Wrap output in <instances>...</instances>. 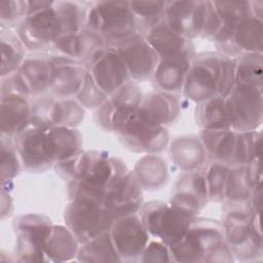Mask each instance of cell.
Here are the masks:
<instances>
[{
    "instance_id": "obj_1",
    "label": "cell",
    "mask_w": 263,
    "mask_h": 263,
    "mask_svg": "<svg viewBox=\"0 0 263 263\" xmlns=\"http://www.w3.org/2000/svg\"><path fill=\"white\" fill-rule=\"evenodd\" d=\"M234 84L235 58L218 51H202L196 53L182 92L198 104L215 96L226 98Z\"/></svg>"
},
{
    "instance_id": "obj_2",
    "label": "cell",
    "mask_w": 263,
    "mask_h": 263,
    "mask_svg": "<svg viewBox=\"0 0 263 263\" xmlns=\"http://www.w3.org/2000/svg\"><path fill=\"white\" fill-rule=\"evenodd\" d=\"M174 262H233L221 221L196 217L185 235L170 247Z\"/></svg>"
},
{
    "instance_id": "obj_3",
    "label": "cell",
    "mask_w": 263,
    "mask_h": 263,
    "mask_svg": "<svg viewBox=\"0 0 263 263\" xmlns=\"http://www.w3.org/2000/svg\"><path fill=\"white\" fill-rule=\"evenodd\" d=\"M85 27L100 34L108 47H115L140 33L128 1L90 2Z\"/></svg>"
},
{
    "instance_id": "obj_4",
    "label": "cell",
    "mask_w": 263,
    "mask_h": 263,
    "mask_svg": "<svg viewBox=\"0 0 263 263\" xmlns=\"http://www.w3.org/2000/svg\"><path fill=\"white\" fill-rule=\"evenodd\" d=\"M222 220L224 239L229 247L234 260L254 262L261 260L263 250L251 240V218L255 211L250 202L222 201Z\"/></svg>"
},
{
    "instance_id": "obj_5",
    "label": "cell",
    "mask_w": 263,
    "mask_h": 263,
    "mask_svg": "<svg viewBox=\"0 0 263 263\" xmlns=\"http://www.w3.org/2000/svg\"><path fill=\"white\" fill-rule=\"evenodd\" d=\"M121 163L120 158L106 151L82 150L73 158L58 162L53 166L57 174L68 182L78 180L90 186L106 189Z\"/></svg>"
},
{
    "instance_id": "obj_6",
    "label": "cell",
    "mask_w": 263,
    "mask_h": 263,
    "mask_svg": "<svg viewBox=\"0 0 263 263\" xmlns=\"http://www.w3.org/2000/svg\"><path fill=\"white\" fill-rule=\"evenodd\" d=\"M151 238L168 247L178 242L197 217L193 213L160 200L143 203L138 213Z\"/></svg>"
},
{
    "instance_id": "obj_7",
    "label": "cell",
    "mask_w": 263,
    "mask_h": 263,
    "mask_svg": "<svg viewBox=\"0 0 263 263\" xmlns=\"http://www.w3.org/2000/svg\"><path fill=\"white\" fill-rule=\"evenodd\" d=\"M64 221L81 245L108 232L114 218L104 206L103 201L95 198L78 197L68 201L64 213Z\"/></svg>"
},
{
    "instance_id": "obj_8",
    "label": "cell",
    "mask_w": 263,
    "mask_h": 263,
    "mask_svg": "<svg viewBox=\"0 0 263 263\" xmlns=\"http://www.w3.org/2000/svg\"><path fill=\"white\" fill-rule=\"evenodd\" d=\"M143 97L140 85L134 80L128 81L95 110V123L102 130L117 135L122 126L137 115Z\"/></svg>"
},
{
    "instance_id": "obj_9",
    "label": "cell",
    "mask_w": 263,
    "mask_h": 263,
    "mask_svg": "<svg viewBox=\"0 0 263 263\" xmlns=\"http://www.w3.org/2000/svg\"><path fill=\"white\" fill-rule=\"evenodd\" d=\"M231 129H258L263 122V86L235 83L225 98Z\"/></svg>"
},
{
    "instance_id": "obj_10",
    "label": "cell",
    "mask_w": 263,
    "mask_h": 263,
    "mask_svg": "<svg viewBox=\"0 0 263 263\" xmlns=\"http://www.w3.org/2000/svg\"><path fill=\"white\" fill-rule=\"evenodd\" d=\"M52 226L51 220L41 214L29 213L15 218L13 221L15 260L21 262L47 261L44 245Z\"/></svg>"
},
{
    "instance_id": "obj_11",
    "label": "cell",
    "mask_w": 263,
    "mask_h": 263,
    "mask_svg": "<svg viewBox=\"0 0 263 263\" xmlns=\"http://www.w3.org/2000/svg\"><path fill=\"white\" fill-rule=\"evenodd\" d=\"M143 188L124 161L107 185L103 204L115 219L138 214L144 203Z\"/></svg>"
},
{
    "instance_id": "obj_12",
    "label": "cell",
    "mask_w": 263,
    "mask_h": 263,
    "mask_svg": "<svg viewBox=\"0 0 263 263\" xmlns=\"http://www.w3.org/2000/svg\"><path fill=\"white\" fill-rule=\"evenodd\" d=\"M26 49L46 52L63 35L62 25L53 4L41 11L27 15L15 28Z\"/></svg>"
},
{
    "instance_id": "obj_13",
    "label": "cell",
    "mask_w": 263,
    "mask_h": 263,
    "mask_svg": "<svg viewBox=\"0 0 263 263\" xmlns=\"http://www.w3.org/2000/svg\"><path fill=\"white\" fill-rule=\"evenodd\" d=\"M210 1H165L164 23L188 40L201 37Z\"/></svg>"
},
{
    "instance_id": "obj_14",
    "label": "cell",
    "mask_w": 263,
    "mask_h": 263,
    "mask_svg": "<svg viewBox=\"0 0 263 263\" xmlns=\"http://www.w3.org/2000/svg\"><path fill=\"white\" fill-rule=\"evenodd\" d=\"M120 144L134 153L157 154L170 144L167 127L146 123L137 116L130 118L117 133Z\"/></svg>"
},
{
    "instance_id": "obj_15",
    "label": "cell",
    "mask_w": 263,
    "mask_h": 263,
    "mask_svg": "<svg viewBox=\"0 0 263 263\" xmlns=\"http://www.w3.org/2000/svg\"><path fill=\"white\" fill-rule=\"evenodd\" d=\"M109 232L122 262H139L151 238L138 214L115 219Z\"/></svg>"
},
{
    "instance_id": "obj_16",
    "label": "cell",
    "mask_w": 263,
    "mask_h": 263,
    "mask_svg": "<svg viewBox=\"0 0 263 263\" xmlns=\"http://www.w3.org/2000/svg\"><path fill=\"white\" fill-rule=\"evenodd\" d=\"M196 53L194 44L190 41L180 52L159 59L151 77L156 89L176 95L182 92L185 79Z\"/></svg>"
},
{
    "instance_id": "obj_17",
    "label": "cell",
    "mask_w": 263,
    "mask_h": 263,
    "mask_svg": "<svg viewBox=\"0 0 263 263\" xmlns=\"http://www.w3.org/2000/svg\"><path fill=\"white\" fill-rule=\"evenodd\" d=\"M113 48L122 58L132 80L139 82L152 77L159 58L143 34L137 33Z\"/></svg>"
},
{
    "instance_id": "obj_18",
    "label": "cell",
    "mask_w": 263,
    "mask_h": 263,
    "mask_svg": "<svg viewBox=\"0 0 263 263\" xmlns=\"http://www.w3.org/2000/svg\"><path fill=\"white\" fill-rule=\"evenodd\" d=\"M104 38L95 31L83 28L79 32L62 35L53 44L52 49L82 63L87 69L107 49Z\"/></svg>"
},
{
    "instance_id": "obj_19",
    "label": "cell",
    "mask_w": 263,
    "mask_h": 263,
    "mask_svg": "<svg viewBox=\"0 0 263 263\" xmlns=\"http://www.w3.org/2000/svg\"><path fill=\"white\" fill-rule=\"evenodd\" d=\"M210 201L203 172H182L175 181L170 203L198 215Z\"/></svg>"
},
{
    "instance_id": "obj_20",
    "label": "cell",
    "mask_w": 263,
    "mask_h": 263,
    "mask_svg": "<svg viewBox=\"0 0 263 263\" xmlns=\"http://www.w3.org/2000/svg\"><path fill=\"white\" fill-rule=\"evenodd\" d=\"M46 133L47 129L29 126L13 138L25 171L29 173H43L53 165L47 152Z\"/></svg>"
},
{
    "instance_id": "obj_21",
    "label": "cell",
    "mask_w": 263,
    "mask_h": 263,
    "mask_svg": "<svg viewBox=\"0 0 263 263\" xmlns=\"http://www.w3.org/2000/svg\"><path fill=\"white\" fill-rule=\"evenodd\" d=\"M180 113L178 95L155 89L144 95L136 116L148 124L167 127L177 121Z\"/></svg>"
},
{
    "instance_id": "obj_22",
    "label": "cell",
    "mask_w": 263,
    "mask_h": 263,
    "mask_svg": "<svg viewBox=\"0 0 263 263\" xmlns=\"http://www.w3.org/2000/svg\"><path fill=\"white\" fill-rule=\"evenodd\" d=\"M50 55L54 67L48 93L59 99L75 98L83 83L87 68L72 58L55 52Z\"/></svg>"
},
{
    "instance_id": "obj_23",
    "label": "cell",
    "mask_w": 263,
    "mask_h": 263,
    "mask_svg": "<svg viewBox=\"0 0 263 263\" xmlns=\"http://www.w3.org/2000/svg\"><path fill=\"white\" fill-rule=\"evenodd\" d=\"M87 70L108 97L132 80L122 58L113 47H107Z\"/></svg>"
},
{
    "instance_id": "obj_24",
    "label": "cell",
    "mask_w": 263,
    "mask_h": 263,
    "mask_svg": "<svg viewBox=\"0 0 263 263\" xmlns=\"http://www.w3.org/2000/svg\"><path fill=\"white\" fill-rule=\"evenodd\" d=\"M263 20L251 16L235 26L230 40L217 48L228 57L237 58L242 53H262Z\"/></svg>"
},
{
    "instance_id": "obj_25",
    "label": "cell",
    "mask_w": 263,
    "mask_h": 263,
    "mask_svg": "<svg viewBox=\"0 0 263 263\" xmlns=\"http://www.w3.org/2000/svg\"><path fill=\"white\" fill-rule=\"evenodd\" d=\"M53 67L50 53L33 52L26 57L18 70L30 89L31 99L48 93Z\"/></svg>"
},
{
    "instance_id": "obj_26",
    "label": "cell",
    "mask_w": 263,
    "mask_h": 263,
    "mask_svg": "<svg viewBox=\"0 0 263 263\" xmlns=\"http://www.w3.org/2000/svg\"><path fill=\"white\" fill-rule=\"evenodd\" d=\"M0 98L1 135L13 139L30 126L31 100L15 95H9Z\"/></svg>"
},
{
    "instance_id": "obj_27",
    "label": "cell",
    "mask_w": 263,
    "mask_h": 263,
    "mask_svg": "<svg viewBox=\"0 0 263 263\" xmlns=\"http://www.w3.org/2000/svg\"><path fill=\"white\" fill-rule=\"evenodd\" d=\"M82 142V135L76 127L57 125L47 129V152L53 165L69 160L80 153Z\"/></svg>"
},
{
    "instance_id": "obj_28",
    "label": "cell",
    "mask_w": 263,
    "mask_h": 263,
    "mask_svg": "<svg viewBox=\"0 0 263 263\" xmlns=\"http://www.w3.org/2000/svg\"><path fill=\"white\" fill-rule=\"evenodd\" d=\"M172 162L182 172L200 170L206 161L205 150L198 137L180 136L168 144Z\"/></svg>"
},
{
    "instance_id": "obj_29",
    "label": "cell",
    "mask_w": 263,
    "mask_h": 263,
    "mask_svg": "<svg viewBox=\"0 0 263 263\" xmlns=\"http://www.w3.org/2000/svg\"><path fill=\"white\" fill-rule=\"evenodd\" d=\"M237 134V132L231 128L216 130L200 129L198 138L205 150L206 156L211 160L232 166L236 150Z\"/></svg>"
},
{
    "instance_id": "obj_30",
    "label": "cell",
    "mask_w": 263,
    "mask_h": 263,
    "mask_svg": "<svg viewBox=\"0 0 263 263\" xmlns=\"http://www.w3.org/2000/svg\"><path fill=\"white\" fill-rule=\"evenodd\" d=\"M144 191H157L166 185L170 175L165 160L156 154L141 157L132 170Z\"/></svg>"
},
{
    "instance_id": "obj_31",
    "label": "cell",
    "mask_w": 263,
    "mask_h": 263,
    "mask_svg": "<svg viewBox=\"0 0 263 263\" xmlns=\"http://www.w3.org/2000/svg\"><path fill=\"white\" fill-rule=\"evenodd\" d=\"M79 246V241L67 226L53 225L45 240L44 253L47 261L68 262L76 259Z\"/></svg>"
},
{
    "instance_id": "obj_32",
    "label": "cell",
    "mask_w": 263,
    "mask_h": 263,
    "mask_svg": "<svg viewBox=\"0 0 263 263\" xmlns=\"http://www.w3.org/2000/svg\"><path fill=\"white\" fill-rule=\"evenodd\" d=\"M144 36L159 59L167 58L180 52L190 41H192L172 30L163 20L151 27Z\"/></svg>"
},
{
    "instance_id": "obj_33",
    "label": "cell",
    "mask_w": 263,
    "mask_h": 263,
    "mask_svg": "<svg viewBox=\"0 0 263 263\" xmlns=\"http://www.w3.org/2000/svg\"><path fill=\"white\" fill-rule=\"evenodd\" d=\"M194 117L200 129L216 130L231 128L225 98L220 96L212 97L196 104Z\"/></svg>"
},
{
    "instance_id": "obj_34",
    "label": "cell",
    "mask_w": 263,
    "mask_h": 263,
    "mask_svg": "<svg viewBox=\"0 0 263 263\" xmlns=\"http://www.w3.org/2000/svg\"><path fill=\"white\" fill-rule=\"evenodd\" d=\"M1 70L0 77H5L17 71L26 59V47L16 32L12 29L1 28Z\"/></svg>"
},
{
    "instance_id": "obj_35",
    "label": "cell",
    "mask_w": 263,
    "mask_h": 263,
    "mask_svg": "<svg viewBox=\"0 0 263 263\" xmlns=\"http://www.w3.org/2000/svg\"><path fill=\"white\" fill-rule=\"evenodd\" d=\"M213 4L223 25L236 26L251 16L263 20L262 1H213Z\"/></svg>"
},
{
    "instance_id": "obj_36",
    "label": "cell",
    "mask_w": 263,
    "mask_h": 263,
    "mask_svg": "<svg viewBox=\"0 0 263 263\" xmlns=\"http://www.w3.org/2000/svg\"><path fill=\"white\" fill-rule=\"evenodd\" d=\"M78 262H122L110 235L105 232L79 246Z\"/></svg>"
},
{
    "instance_id": "obj_37",
    "label": "cell",
    "mask_w": 263,
    "mask_h": 263,
    "mask_svg": "<svg viewBox=\"0 0 263 263\" xmlns=\"http://www.w3.org/2000/svg\"><path fill=\"white\" fill-rule=\"evenodd\" d=\"M63 35L76 33L85 28L89 3L79 1H53Z\"/></svg>"
},
{
    "instance_id": "obj_38",
    "label": "cell",
    "mask_w": 263,
    "mask_h": 263,
    "mask_svg": "<svg viewBox=\"0 0 263 263\" xmlns=\"http://www.w3.org/2000/svg\"><path fill=\"white\" fill-rule=\"evenodd\" d=\"M263 53H242L235 58V83L263 86Z\"/></svg>"
},
{
    "instance_id": "obj_39",
    "label": "cell",
    "mask_w": 263,
    "mask_h": 263,
    "mask_svg": "<svg viewBox=\"0 0 263 263\" xmlns=\"http://www.w3.org/2000/svg\"><path fill=\"white\" fill-rule=\"evenodd\" d=\"M261 140L262 135L258 129L238 133L235 156L232 166L246 165L251 161L260 159Z\"/></svg>"
},
{
    "instance_id": "obj_40",
    "label": "cell",
    "mask_w": 263,
    "mask_h": 263,
    "mask_svg": "<svg viewBox=\"0 0 263 263\" xmlns=\"http://www.w3.org/2000/svg\"><path fill=\"white\" fill-rule=\"evenodd\" d=\"M138 23V30L145 34L163 17L165 1H128Z\"/></svg>"
},
{
    "instance_id": "obj_41",
    "label": "cell",
    "mask_w": 263,
    "mask_h": 263,
    "mask_svg": "<svg viewBox=\"0 0 263 263\" xmlns=\"http://www.w3.org/2000/svg\"><path fill=\"white\" fill-rule=\"evenodd\" d=\"M1 184L11 183L21 173L23 165L12 138L1 135Z\"/></svg>"
},
{
    "instance_id": "obj_42",
    "label": "cell",
    "mask_w": 263,
    "mask_h": 263,
    "mask_svg": "<svg viewBox=\"0 0 263 263\" xmlns=\"http://www.w3.org/2000/svg\"><path fill=\"white\" fill-rule=\"evenodd\" d=\"M229 168L230 166L225 163L211 160L202 171L210 201L219 203L224 200V191Z\"/></svg>"
},
{
    "instance_id": "obj_43",
    "label": "cell",
    "mask_w": 263,
    "mask_h": 263,
    "mask_svg": "<svg viewBox=\"0 0 263 263\" xmlns=\"http://www.w3.org/2000/svg\"><path fill=\"white\" fill-rule=\"evenodd\" d=\"M85 109L75 98L59 99L54 104V126L77 127L84 119Z\"/></svg>"
},
{
    "instance_id": "obj_44",
    "label": "cell",
    "mask_w": 263,
    "mask_h": 263,
    "mask_svg": "<svg viewBox=\"0 0 263 263\" xmlns=\"http://www.w3.org/2000/svg\"><path fill=\"white\" fill-rule=\"evenodd\" d=\"M252 189L248 184L245 165L230 166L226 180L224 200L230 202H240L250 200Z\"/></svg>"
},
{
    "instance_id": "obj_45",
    "label": "cell",
    "mask_w": 263,
    "mask_h": 263,
    "mask_svg": "<svg viewBox=\"0 0 263 263\" xmlns=\"http://www.w3.org/2000/svg\"><path fill=\"white\" fill-rule=\"evenodd\" d=\"M57 98L51 95H43L32 98L30 126L49 129L54 126V104Z\"/></svg>"
},
{
    "instance_id": "obj_46",
    "label": "cell",
    "mask_w": 263,
    "mask_h": 263,
    "mask_svg": "<svg viewBox=\"0 0 263 263\" xmlns=\"http://www.w3.org/2000/svg\"><path fill=\"white\" fill-rule=\"evenodd\" d=\"M75 99L85 110L95 111L108 99V95L97 84L90 72L87 70L83 83Z\"/></svg>"
},
{
    "instance_id": "obj_47",
    "label": "cell",
    "mask_w": 263,
    "mask_h": 263,
    "mask_svg": "<svg viewBox=\"0 0 263 263\" xmlns=\"http://www.w3.org/2000/svg\"><path fill=\"white\" fill-rule=\"evenodd\" d=\"M26 17V0H2L0 3L1 28H15Z\"/></svg>"
},
{
    "instance_id": "obj_48",
    "label": "cell",
    "mask_w": 263,
    "mask_h": 263,
    "mask_svg": "<svg viewBox=\"0 0 263 263\" xmlns=\"http://www.w3.org/2000/svg\"><path fill=\"white\" fill-rule=\"evenodd\" d=\"M9 95L22 96L31 99L30 89L20 70L1 78L0 97H5Z\"/></svg>"
},
{
    "instance_id": "obj_49",
    "label": "cell",
    "mask_w": 263,
    "mask_h": 263,
    "mask_svg": "<svg viewBox=\"0 0 263 263\" xmlns=\"http://www.w3.org/2000/svg\"><path fill=\"white\" fill-rule=\"evenodd\" d=\"M139 262H174L170 247L164 242L150 238L144 248Z\"/></svg>"
},
{
    "instance_id": "obj_50",
    "label": "cell",
    "mask_w": 263,
    "mask_h": 263,
    "mask_svg": "<svg viewBox=\"0 0 263 263\" xmlns=\"http://www.w3.org/2000/svg\"><path fill=\"white\" fill-rule=\"evenodd\" d=\"M221 25H222V22L215 9L213 1H210L201 38H206V39L212 40V38L216 35V33L221 28Z\"/></svg>"
},
{
    "instance_id": "obj_51",
    "label": "cell",
    "mask_w": 263,
    "mask_h": 263,
    "mask_svg": "<svg viewBox=\"0 0 263 263\" xmlns=\"http://www.w3.org/2000/svg\"><path fill=\"white\" fill-rule=\"evenodd\" d=\"M245 173H246L248 184L251 187L252 191L262 186V171H261L260 159L247 163L245 165Z\"/></svg>"
},
{
    "instance_id": "obj_52",
    "label": "cell",
    "mask_w": 263,
    "mask_h": 263,
    "mask_svg": "<svg viewBox=\"0 0 263 263\" xmlns=\"http://www.w3.org/2000/svg\"><path fill=\"white\" fill-rule=\"evenodd\" d=\"M13 211V200L9 192H6L5 189L1 190V220L9 218Z\"/></svg>"
},
{
    "instance_id": "obj_53",
    "label": "cell",
    "mask_w": 263,
    "mask_h": 263,
    "mask_svg": "<svg viewBox=\"0 0 263 263\" xmlns=\"http://www.w3.org/2000/svg\"><path fill=\"white\" fill-rule=\"evenodd\" d=\"M53 4V1H43V0H33L26 1V16L29 14L36 13L45 8L50 7Z\"/></svg>"
},
{
    "instance_id": "obj_54",
    "label": "cell",
    "mask_w": 263,
    "mask_h": 263,
    "mask_svg": "<svg viewBox=\"0 0 263 263\" xmlns=\"http://www.w3.org/2000/svg\"><path fill=\"white\" fill-rule=\"evenodd\" d=\"M261 200H262V186L254 189L251 193L250 202H251L255 213L261 214Z\"/></svg>"
}]
</instances>
